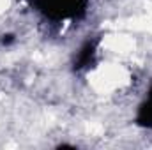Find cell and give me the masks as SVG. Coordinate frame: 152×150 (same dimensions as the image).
<instances>
[{"mask_svg": "<svg viewBox=\"0 0 152 150\" xmlns=\"http://www.w3.org/2000/svg\"><path fill=\"white\" fill-rule=\"evenodd\" d=\"M94 53H96V41H87V42L81 46V50H80V53H78V58L75 60V69H83V67H87V66L92 62Z\"/></svg>", "mask_w": 152, "mask_h": 150, "instance_id": "7a4b0ae2", "label": "cell"}, {"mask_svg": "<svg viewBox=\"0 0 152 150\" xmlns=\"http://www.w3.org/2000/svg\"><path fill=\"white\" fill-rule=\"evenodd\" d=\"M32 4L51 20H80L85 14V0H32Z\"/></svg>", "mask_w": 152, "mask_h": 150, "instance_id": "6da1fadb", "label": "cell"}, {"mask_svg": "<svg viewBox=\"0 0 152 150\" xmlns=\"http://www.w3.org/2000/svg\"><path fill=\"white\" fill-rule=\"evenodd\" d=\"M12 41H14V36H12V34H5V36H2V44H5V46H9Z\"/></svg>", "mask_w": 152, "mask_h": 150, "instance_id": "277c9868", "label": "cell"}, {"mask_svg": "<svg viewBox=\"0 0 152 150\" xmlns=\"http://www.w3.org/2000/svg\"><path fill=\"white\" fill-rule=\"evenodd\" d=\"M136 124L142 127L152 129V87L149 90V99L140 106L138 115H136Z\"/></svg>", "mask_w": 152, "mask_h": 150, "instance_id": "3957f363", "label": "cell"}]
</instances>
